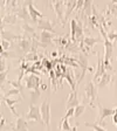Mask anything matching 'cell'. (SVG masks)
Segmentation results:
<instances>
[{
  "mask_svg": "<svg viewBox=\"0 0 117 131\" xmlns=\"http://www.w3.org/2000/svg\"><path fill=\"white\" fill-rule=\"evenodd\" d=\"M96 97H97V88L95 87L93 82H90L89 84L86 87V96H84V100L89 101L90 105L91 106H95L94 102H95Z\"/></svg>",
  "mask_w": 117,
  "mask_h": 131,
  "instance_id": "obj_1",
  "label": "cell"
},
{
  "mask_svg": "<svg viewBox=\"0 0 117 131\" xmlns=\"http://www.w3.org/2000/svg\"><path fill=\"white\" fill-rule=\"evenodd\" d=\"M40 110L42 119H44V124H46V126H49V124H50V104H49V102L45 101L41 105Z\"/></svg>",
  "mask_w": 117,
  "mask_h": 131,
  "instance_id": "obj_2",
  "label": "cell"
},
{
  "mask_svg": "<svg viewBox=\"0 0 117 131\" xmlns=\"http://www.w3.org/2000/svg\"><path fill=\"white\" fill-rule=\"evenodd\" d=\"M27 119H32L35 121V122H42L44 123V119H42V116H41V110L38 105H30L29 106V112L27 114Z\"/></svg>",
  "mask_w": 117,
  "mask_h": 131,
  "instance_id": "obj_3",
  "label": "cell"
},
{
  "mask_svg": "<svg viewBox=\"0 0 117 131\" xmlns=\"http://www.w3.org/2000/svg\"><path fill=\"white\" fill-rule=\"evenodd\" d=\"M79 63H80V66H81V68H82V75H81V77H80V80L77 81V85H79V83L82 81V79H83V76H84V74H86V70H93V69L90 68L89 66H88V54H81L80 55V57H79Z\"/></svg>",
  "mask_w": 117,
  "mask_h": 131,
  "instance_id": "obj_4",
  "label": "cell"
},
{
  "mask_svg": "<svg viewBox=\"0 0 117 131\" xmlns=\"http://www.w3.org/2000/svg\"><path fill=\"white\" fill-rule=\"evenodd\" d=\"M71 25V40L75 41L77 39H80L82 36V26L79 21L76 22V20H71L70 21Z\"/></svg>",
  "mask_w": 117,
  "mask_h": 131,
  "instance_id": "obj_5",
  "label": "cell"
},
{
  "mask_svg": "<svg viewBox=\"0 0 117 131\" xmlns=\"http://www.w3.org/2000/svg\"><path fill=\"white\" fill-rule=\"evenodd\" d=\"M39 85H40V80L39 77L34 76V75H30V76L26 77V87L28 89L34 90L35 93H39Z\"/></svg>",
  "mask_w": 117,
  "mask_h": 131,
  "instance_id": "obj_6",
  "label": "cell"
},
{
  "mask_svg": "<svg viewBox=\"0 0 117 131\" xmlns=\"http://www.w3.org/2000/svg\"><path fill=\"white\" fill-rule=\"evenodd\" d=\"M63 6H65V3H63L62 0H55L54 5H53V7H54V9H55V13H56V15H57V18H59V20H60V21H62V22H63V19H65L63 13H66L65 9H63Z\"/></svg>",
  "mask_w": 117,
  "mask_h": 131,
  "instance_id": "obj_7",
  "label": "cell"
},
{
  "mask_svg": "<svg viewBox=\"0 0 117 131\" xmlns=\"http://www.w3.org/2000/svg\"><path fill=\"white\" fill-rule=\"evenodd\" d=\"M79 104H80V102L77 100V91L76 90H73L68 97V101H67L66 106H67V109H70V108H75Z\"/></svg>",
  "mask_w": 117,
  "mask_h": 131,
  "instance_id": "obj_8",
  "label": "cell"
},
{
  "mask_svg": "<svg viewBox=\"0 0 117 131\" xmlns=\"http://www.w3.org/2000/svg\"><path fill=\"white\" fill-rule=\"evenodd\" d=\"M98 109H100V122H102L108 116H112L116 112V109H108V108H103L102 105H98Z\"/></svg>",
  "mask_w": 117,
  "mask_h": 131,
  "instance_id": "obj_9",
  "label": "cell"
},
{
  "mask_svg": "<svg viewBox=\"0 0 117 131\" xmlns=\"http://www.w3.org/2000/svg\"><path fill=\"white\" fill-rule=\"evenodd\" d=\"M28 12H29V15H30V19L33 20V21H38V18H45L44 16V14L42 13H40V12L36 9L34 6H33V4L32 5H29L28 6Z\"/></svg>",
  "mask_w": 117,
  "mask_h": 131,
  "instance_id": "obj_10",
  "label": "cell"
},
{
  "mask_svg": "<svg viewBox=\"0 0 117 131\" xmlns=\"http://www.w3.org/2000/svg\"><path fill=\"white\" fill-rule=\"evenodd\" d=\"M105 67H104V63L103 61H102L101 57H98V66H97V71H96V74L94 75V81H97L100 77L103 75L104 73H105Z\"/></svg>",
  "mask_w": 117,
  "mask_h": 131,
  "instance_id": "obj_11",
  "label": "cell"
},
{
  "mask_svg": "<svg viewBox=\"0 0 117 131\" xmlns=\"http://www.w3.org/2000/svg\"><path fill=\"white\" fill-rule=\"evenodd\" d=\"M39 28H41V29H44V30H49V32L54 33V29H53L52 24H50L47 19H45V18L40 20V22H39Z\"/></svg>",
  "mask_w": 117,
  "mask_h": 131,
  "instance_id": "obj_12",
  "label": "cell"
},
{
  "mask_svg": "<svg viewBox=\"0 0 117 131\" xmlns=\"http://www.w3.org/2000/svg\"><path fill=\"white\" fill-rule=\"evenodd\" d=\"M41 43L48 45L52 42V34H49L48 30H42L41 32V38H40Z\"/></svg>",
  "mask_w": 117,
  "mask_h": 131,
  "instance_id": "obj_13",
  "label": "cell"
},
{
  "mask_svg": "<svg viewBox=\"0 0 117 131\" xmlns=\"http://www.w3.org/2000/svg\"><path fill=\"white\" fill-rule=\"evenodd\" d=\"M111 75H109V74L107 73V70H105V73L102 75V79L100 80V85L98 87L100 88H103L104 85H107V84H109L110 82H111Z\"/></svg>",
  "mask_w": 117,
  "mask_h": 131,
  "instance_id": "obj_14",
  "label": "cell"
},
{
  "mask_svg": "<svg viewBox=\"0 0 117 131\" xmlns=\"http://www.w3.org/2000/svg\"><path fill=\"white\" fill-rule=\"evenodd\" d=\"M14 129H15V130H27L28 129L27 122L22 117H18V119H16V125Z\"/></svg>",
  "mask_w": 117,
  "mask_h": 131,
  "instance_id": "obj_15",
  "label": "cell"
},
{
  "mask_svg": "<svg viewBox=\"0 0 117 131\" xmlns=\"http://www.w3.org/2000/svg\"><path fill=\"white\" fill-rule=\"evenodd\" d=\"M91 8H93V0H84L83 9L88 16H90V14H91Z\"/></svg>",
  "mask_w": 117,
  "mask_h": 131,
  "instance_id": "obj_16",
  "label": "cell"
},
{
  "mask_svg": "<svg viewBox=\"0 0 117 131\" xmlns=\"http://www.w3.org/2000/svg\"><path fill=\"white\" fill-rule=\"evenodd\" d=\"M4 100H5V102H6V104H7L8 106H9V109L12 110V112H13V115H15V116H18L19 117V115H18V112H16V110L14 109V104L16 103L18 101H12V100H9V98H7V96H5L4 97Z\"/></svg>",
  "mask_w": 117,
  "mask_h": 131,
  "instance_id": "obj_17",
  "label": "cell"
},
{
  "mask_svg": "<svg viewBox=\"0 0 117 131\" xmlns=\"http://www.w3.org/2000/svg\"><path fill=\"white\" fill-rule=\"evenodd\" d=\"M86 109V104H79L75 106V111H74V117H80Z\"/></svg>",
  "mask_w": 117,
  "mask_h": 131,
  "instance_id": "obj_18",
  "label": "cell"
},
{
  "mask_svg": "<svg viewBox=\"0 0 117 131\" xmlns=\"http://www.w3.org/2000/svg\"><path fill=\"white\" fill-rule=\"evenodd\" d=\"M59 129H60V130H73L74 128H70V125H69V123H68V118L63 117L62 121H61V125Z\"/></svg>",
  "mask_w": 117,
  "mask_h": 131,
  "instance_id": "obj_19",
  "label": "cell"
},
{
  "mask_svg": "<svg viewBox=\"0 0 117 131\" xmlns=\"http://www.w3.org/2000/svg\"><path fill=\"white\" fill-rule=\"evenodd\" d=\"M100 39H95V38H86L84 40H83V42H84L86 45H87L88 48H91L93 47L94 43H96V42H100Z\"/></svg>",
  "mask_w": 117,
  "mask_h": 131,
  "instance_id": "obj_20",
  "label": "cell"
},
{
  "mask_svg": "<svg viewBox=\"0 0 117 131\" xmlns=\"http://www.w3.org/2000/svg\"><path fill=\"white\" fill-rule=\"evenodd\" d=\"M20 46L22 47V49H24L25 52H28L30 43H29V41H28V40H22L21 42H20Z\"/></svg>",
  "mask_w": 117,
  "mask_h": 131,
  "instance_id": "obj_21",
  "label": "cell"
},
{
  "mask_svg": "<svg viewBox=\"0 0 117 131\" xmlns=\"http://www.w3.org/2000/svg\"><path fill=\"white\" fill-rule=\"evenodd\" d=\"M84 125H86V126H89V128H93V129H95V130L104 131V128H102V126L97 125V124H91V123H86Z\"/></svg>",
  "mask_w": 117,
  "mask_h": 131,
  "instance_id": "obj_22",
  "label": "cell"
},
{
  "mask_svg": "<svg viewBox=\"0 0 117 131\" xmlns=\"http://www.w3.org/2000/svg\"><path fill=\"white\" fill-rule=\"evenodd\" d=\"M15 18H16L15 15H8V16H6V18H5V20H4V21H5V22H12V24H14V22H15Z\"/></svg>",
  "mask_w": 117,
  "mask_h": 131,
  "instance_id": "obj_23",
  "label": "cell"
},
{
  "mask_svg": "<svg viewBox=\"0 0 117 131\" xmlns=\"http://www.w3.org/2000/svg\"><path fill=\"white\" fill-rule=\"evenodd\" d=\"M108 38H109L110 41L115 42V41H117V33H109V34H108Z\"/></svg>",
  "mask_w": 117,
  "mask_h": 131,
  "instance_id": "obj_24",
  "label": "cell"
},
{
  "mask_svg": "<svg viewBox=\"0 0 117 131\" xmlns=\"http://www.w3.org/2000/svg\"><path fill=\"white\" fill-rule=\"evenodd\" d=\"M20 93V88H16V89H12L9 91H7L6 96H9V95H15V94H19Z\"/></svg>",
  "mask_w": 117,
  "mask_h": 131,
  "instance_id": "obj_25",
  "label": "cell"
},
{
  "mask_svg": "<svg viewBox=\"0 0 117 131\" xmlns=\"http://www.w3.org/2000/svg\"><path fill=\"white\" fill-rule=\"evenodd\" d=\"M16 5V0H6V6H8V7H15Z\"/></svg>",
  "mask_w": 117,
  "mask_h": 131,
  "instance_id": "obj_26",
  "label": "cell"
},
{
  "mask_svg": "<svg viewBox=\"0 0 117 131\" xmlns=\"http://www.w3.org/2000/svg\"><path fill=\"white\" fill-rule=\"evenodd\" d=\"M1 46L4 47V49H8L9 48V42H8L7 40H6V39H3V42H1Z\"/></svg>",
  "mask_w": 117,
  "mask_h": 131,
  "instance_id": "obj_27",
  "label": "cell"
},
{
  "mask_svg": "<svg viewBox=\"0 0 117 131\" xmlns=\"http://www.w3.org/2000/svg\"><path fill=\"white\" fill-rule=\"evenodd\" d=\"M33 4V0H24V5L25 7H28L29 5H32Z\"/></svg>",
  "mask_w": 117,
  "mask_h": 131,
  "instance_id": "obj_28",
  "label": "cell"
},
{
  "mask_svg": "<svg viewBox=\"0 0 117 131\" xmlns=\"http://www.w3.org/2000/svg\"><path fill=\"white\" fill-rule=\"evenodd\" d=\"M112 122H114L115 124L117 125V108H116V112L112 115Z\"/></svg>",
  "mask_w": 117,
  "mask_h": 131,
  "instance_id": "obj_29",
  "label": "cell"
},
{
  "mask_svg": "<svg viewBox=\"0 0 117 131\" xmlns=\"http://www.w3.org/2000/svg\"><path fill=\"white\" fill-rule=\"evenodd\" d=\"M6 6V0H1V7Z\"/></svg>",
  "mask_w": 117,
  "mask_h": 131,
  "instance_id": "obj_30",
  "label": "cell"
}]
</instances>
